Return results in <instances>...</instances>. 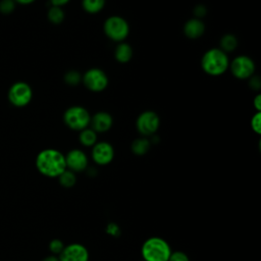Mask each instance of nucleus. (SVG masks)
<instances>
[{"mask_svg": "<svg viewBox=\"0 0 261 261\" xmlns=\"http://www.w3.org/2000/svg\"><path fill=\"white\" fill-rule=\"evenodd\" d=\"M171 252L169 244L159 237L147 239L141 248L144 261H168Z\"/></svg>", "mask_w": 261, "mask_h": 261, "instance_id": "3", "label": "nucleus"}, {"mask_svg": "<svg viewBox=\"0 0 261 261\" xmlns=\"http://www.w3.org/2000/svg\"><path fill=\"white\" fill-rule=\"evenodd\" d=\"M253 105L257 111L261 110V96L257 95L253 100Z\"/></svg>", "mask_w": 261, "mask_h": 261, "instance_id": "30", "label": "nucleus"}, {"mask_svg": "<svg viewBox=\"0 0 261 261\" xmlns=\"http://www.w3.org/2000/svg\"><path fill=\"white\" fill-rule=\"evenodd\" d=\"M205 32V24L199 18H191L184 25V34L189 39H198Z\"/></svg>", "mask_w": 261, "mask_h": 261, "instance_id": "14", "label": "nucleus"}, {"mask_svg": "<svg viewBox=\"0 0 261 261\" xmlns=\"http://www.w3.org/2000/svg\"><path fill=\"white\" fill-rule=\"evenodd\" d=\"M15 2V4H19V5H30L32 3H34L36 0H13Z\"/></svg>", "mask_w": 261, "mask_h": 261, "instance_id": "32", "label": "nucleus"}, {"mask_svg": "<svg viewBox=\"0 0 261 261\" xmlns=\"http://www.w3.org/2000/svg\"><path fill=\"white\" fill-rule=\"evenodd\" d=\"M103 30L105 35L115 42H122L129 33L127 21L118 15L109 16L103 24Z\"/></svg>", "mask_w": 261, "mask_h": 261, "instance_id": "5", "label": "nucleus"}, {"mask_svg": "<svg viewBox=\"0 0 261 261\" xmlns=\"http://www.w3.org/2000/svg\"><path fill=\"white\" fill-rule=\"evenodd\" d=\"M65 124L73 130H82L89 126L91 116L89 111L82 106H71L63 114Z\"/></svg>", "mask_w": 261, "mask_h": 261, "instance_id": "6", "label": "nucleus"}, {"mask_svg": "<svg viewBox=\"0 0 261 261\" xmlns=\"http://www.w3.org/2000/svg\"><path fill=\"white\" fill-rule=\"evenodd\" d=\"M114 158V149L107 142H98L93 146L92 159L98 165H107Z\"/></svg>", "mask_w": 261, "mask_h": 261, "instance_id": "11", "label": "nucleus"}, {"mask_svg": "<svg viewBox=\"0 0 261 261\" xmlns=\"http://www.w3.org/2000/svg\"><path fill=\"white\" fill-rule=\"evenodd\" d=\"M92 125V129L96 133H104L107 132L113 123L112 116L108 112H98L93 117H91L90 121Z\"/></svg>", "mask_w": 261, "mask_h": 261, "instance_id": "13", "label": "nucleus"}, {"mask_svg": "<svg viewBox=\"0 0 261 261\" xmlns=\"http://www.w3.org/2000/svg\"><path fill=\"white\" fill-rule=\"evenodd\" d=\"M260 125H261V113L260 111H257L251 118V127L257 135H260L261 133Z\"/></svg>", "mask_w": 261, "mask_h": 261, "instance_id": "25", "label": "nucleus"}, {"mask_svg": "<svg viewBox=\"0 0 261 261\" xmlns=\"http://www.w3.org/2000/svg\"><path fill=\"white\" fill-rule=\"evenodd\" d=\"M160 124L159 116L154 111H144L142 112L137 120H136V126L140 134L143 136H152L154 135Z\"/></svg>", "mask_w": 261, "mask_h": 261, "instance_id": "9", "label": "nucleus"}, {"mask_svg": "<svg viewBox=\"0 0 261 261\" xmlns=\"http://www.w3.org/2000/svg\"><path fill=\"white\" fill-rule=\"evenodd\" d=\"M82 5L85 11L91 14H95L103 9L105 0H83Z\"/></svg>", "mask_w": 261, "mask_h": 261, "instance_id": "19", "label": "nucleus"}, {"mask_svg": "<svg viewBox=\"0 0 261 261\" xmlns=\"http://www.w3.org/2000/svg\"><path fill=\"white\" fill-rule=\"evenodd\" d=\"M33 98V90L31 86L22 81L13 83L7 92L8 102L17 108L24 107L30 104Z\"/></svg>", "mask_w": 261, "mask_h": 261, "instance_id": "4", "label": "nucleus"}, {"mask_svg": "<svg viewBox=\"0 0 261 261\" xmlns=\"http://www.w3.org/2000/svg\"><path fill=\"white\" fill-rule=\"evenodd\" d=\"M15 2L13 0H0V12L4 15L11 14L15 9Z\"/></svg>", "mask_w": 261, "mask_h": 261, "instance_id": "24", "label": "nucleus"}, {"mask_svg": "<svg viewBox=\"0 0 261 261\" xmlns=\"http://www.w3.org/2000/svg\"><path fill=\"white\" fill-rule=\"evenodd\" d=\"M85 87L92 92H101L108 86L107 74L100 68H90L82 76Z\"/></svg>", "mask_w": 261, "mask_h": 261, "instance_id": "7", "label": "nucleus"}, {"mask_svg": "<svg viewBox=\"0 0 261 261\" xmlns=\"http://www.w3.org/2000/svg\"><path fill=\"white\" fill-rule=\"evenodd\" d=\"M250 86L252 89L254 90H259L261 87V81L259 79V76H251L250 77Z\"/></svg>", "mask_w": 261, "mask_h": 261, "instance_id": "28", "label": "nucleus"}, {"mask_svg": "<svg viewBox=\"0 0 261 261\" xmlns=\"http://www.w3.org/2000/svg\"><path fill=\"white\" fill-rule=\"evenodd\" d=\"M106 232L112 237H117L120 233V228L116 223L110 222L106 226Z\"/></svg>", "mask_w": 261, "mask_h": 261, "instance_id": "27", "label": "nucleus"}, {"mask_svg": "<svg viewBox=\"0 0 261 261\" xmlns=\"http://www.w3.org/2000/svg\"><path fill=\"white\" fill-rule=\"evenodd\" d=\"M47 17L50 22H52L54 24H59L64 19V12L61 7L51 5V7L49 8V10L47 12Z\"/></svg>", "mask_w": 261, "mask_h": 261, "instance_id": "21", "label": "nucleus"}, {"mask_svg": "<svg viewBox=\"0 0 261 261\" xmlns=\"http://www.w3.org/2000/svg\"><path fill=\"white\" fill-rule=\"evenodd\" d=\"M229 65L231 73L239 80L250 79L255 71V63L253 59L246 55L237 56Z\"/></svg>", "mask_w": 261, "mask_h": 261, "instance_id": "8", "label": "nucleus"}, {"mask_svg": "<svg viewBox=\"0 0 261 261\" xmlns=\"http://www.w3.org/2000/svg\"><path fill=\"white\" fill-rule=\"evenodd\" d=\"M49 1H50L51 5H53V6H59V7H61V6L65 5L66 3H68V1H69V0H49Z\"/></svg>", "mask_w": 261, "mask_h": 261, "instance_id": "31", "label": "nucleus"}, {"mask_svg": "<svg viewBox=\"0 0 261 261\" xmlns=\"http://www.w3.org/2000/svg\"><path fill=\"white\" fill-rule=\"evenodd\" d=\"M80 143L86 147H93L97 143V133L92 128H84L79 135Z\"/></svg>", "mask_w": 261, "mask_h": 261, "instance_id": "16", "label": "nucleus"}, {"mask_svg": "<svg viewBox=\"0 0 261 261\" xmlns=\"http://www.w3.org/2000/svg\"><path fill=\"white\" fill-rule=\"evenodd\" d=\"M58 181L60 184L61 187L69 189L72 188L75 185L76 181V177H75V173L72 172L69 169H65L62 173H60L58 175Z\"/></svg>", "mask_w": 261, "mask_h": 261, "instance_id": "18", "label": "nucleus"}, {"mask_svg": "<svg viewBox=\"0 0 261 261\" xmlns=\"http://www.w3.org/2000/svg\"><path fill=\"white\" fill-rule=\"evenodd\" d=\"M150 141L146 138H139V139H136L133 143H132V146H130V149H132V152L135 154V155H138V156H142V155H145L149 149H150Z\"/></svg>", "mask_w": 261, "mask_h": 261, "instance_id": "17", "label": "nucleus"}, {"mask_svg": "<svg viewBox=\"0 0 261 261\" xmlns=\"http://www.w3.org/2000/svg\"><path fill=\"white\" fill-rule=\"evenodd\" d=\"M143 261H144V260H143Z\"/></svg>", "mask_w": 261, "mask_h": 261, "instance_id": "34", "label": "nucleus"}, {"mask_svg": "<svg viewBox=\"0 0 261 261\" xmlns=\"http://www.w3.org/2000/svg\"><path fill=\"white\" fill-rule=\"evenodd\" d=\"M58 258L59 261H89V252L84 245L72 243L64 247Z\"/></svg>", "mask_w": 261, "mask_h": 261, "instance_id": "10", "label": "nucleus"}, {"mask_svg": "<svg viewBox=\"0 0 261 261\" xmlns=\"http://www.w3.org/2000/svg\"><path fill=\"white\" fill-rule=\"evenodd\" d=\"M238 46V40L236 36L231 34H226L220 39V48L223 52H230L233 51Z\"/></svg>", "mask_w": 261, "mask_h": 261, "instance_id": "20", "label": "nucleus"}, {"mask_svg": "<svg viewBox=\"0 0 261 261\" xmlns=\"http://www.w3.org/2000/svg\"><path fill=\"white\" fill-rule=\"evenodd\" d=\"M36 168L44 176L58 177L66 169L65 156L56 149L48 148L40 151L36 157Z\"/></svg>", "mask_w": 261, "mask_h": 261, "instance_id": "1", "label": "nucleus"}, {"mask_svg": "<svg viewBox=\"0 0 261 261\" xmlns=\"http://www.w3.org/2000/svg\"><path fill=\"white\" fill-rule=\"evenodd\" d=\"M42 261H59V258H58V256L51 254L49 256H46Z\"/></svg>", "mask_w": 261, "mask_h": 261, "instance_id": "33", "label": "nucleus"}, {"mask_svg": "<svg viewBox=\"0 0 261 261\" xmlns=\"http://www.w3.org/2000/svg\"><path fill=\"white\" fill-rule=\"evenodd\" d=\"M168 261H190V258L182 251H173L170 253Z\"/></svg>", "mask_w": 261, "mask_h": 261, "instance_id": "26", "label": "nucleus"}, {"mask_svg": "<svg viewBox=\"0 0 261 261\" xmlns=\"http://www.w3.org/2000/svg\"><path fill=\"white\" fill-rule=\"evenodd\" d=\"M194 13L196 16L198 17H201V16H204L206 14V8L203 6V5H198L196 6V8L194 9Z\"/></svg>", "mask_w": 261, "mask_h": 261, "instance_id": "29", "label": "nucleus"}, {"mask_svg": "<svg viewBox=\"0 0 261 261\" xmlns=\"http://www.w3.org/2000/svg\"><path fill=\"white\" fill-rule=\"evenodd\" d=\"M64 156L66 169L74 173L84 171L88 167V157L85 152L80 149H72Z\"/></svg>", "mask_w": 261, "mask_h": 261, "instance_id": "12", "label": "nucleus"}, {"mask_svg": "<svg viewBox=\"0 0 261 261\" xmlns=\"http://www.w3.org/2000/svg\"><path fill=\"white\" fill-rule=\"evenodd\" d=\"M202 69L209 75H220L224 73L228 66V56L219 48L207 50L201 59Z\"/></svg>", "mask_w": 261, "mask_h": 261, "instance_id": "2", "label": "nucleus"}, {"mask_svg": "<svg viewBox=\"0 0 261 261\" xmlns=\"http://www.w3.org/2000/svg\"><path fill=\"white\" fill-rule=\"evenodd\" d=\"M64 247H65L64 243L61 240H59V239L51 240L49 245H48L49 251L51 252L52 255H55V256H59L60 253L63 251Z\"/></svg>", "mask_w": 261, "mask_h": 261, "instance_id": "22", "label": "nucleus"}, {"mask_svg": "<svg viewBox=\"0 0 261 261\" xmlns=\"http://www.w3.org/2000/svg\"><path fill=\"white\" fill-rule=\"evenodd\" d=\"M114 56L118 62L126 63L132 59L133 48L130 47L129 44L120 42L114 50Z\"/></svg>", "mask_w": 261, "mask_h": 261, "instance_id": "15", "label": "nucleus"}, {"mask_svg": "<svg viewBox=\"0 0 261 261\" xmlns=\"http://www.w3.org/2000/svg\"><path fill=\"white\" fill-rule=\"evenodd\" d=\"M82 81V76L76 70H69L64 74V82L69 86H76Z\"/></svg>", "mask_w": 261, "mask_h": 261, "instance_id": "23", "label": "nucleus"}]
</instances>
